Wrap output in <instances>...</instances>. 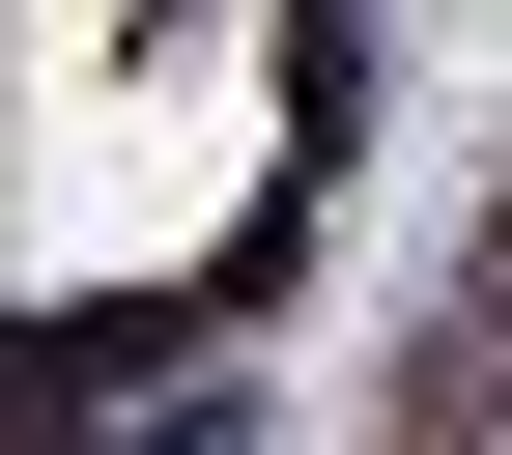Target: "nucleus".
Returning a JSON list of instances; mask_svg holds the SVG:
<instances>
[{"mask_svg":"<svg viewBox=\"0 0 512 455\" xmlns=\"http://www.w3.org/2000/svg\"><path fill=\"white\" fill-rule=\"evenodd\" d=\"M484 313H512V228H484Z\"/></svg>","mask_w":512,"mask_h":455,"instance_id":"nucleus-1","label":"nucleus"}]
</instances>
